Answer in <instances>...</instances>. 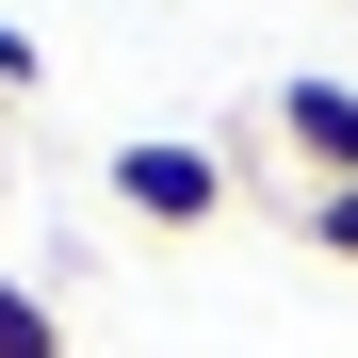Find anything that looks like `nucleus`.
Returning <instances> with one entry per match:
<instances>
[{
  "label": "nucleus",
  "instance_id": "3",
  "mask_svg": "<svg viewBox=\"0 0 358 358\" xmlns=\"http://www.w3.org/2000/svg\"><path fill=\"white\" fill-rule=\"evenodd\" d=\"M0 358H66V310H49L33 277H0Z\"/></svg>",
  "mask_w": 358,
  "mask_h": 358
},
{
  "label": "nucleus",
  "instance_id": "4",
  "mask_svg": "<svg viewBox=\"0 0 358 358\" xmlns=\"http://www.w3.org/2000/svg\"><path fill=\"white\" fill-rule=\"evenodd\" d=\"M293 228H310L326 261H358V179H310V196H293Z\"/></svg>",
  "mask_w": 358,
  "mask_h": 358
},
{
  "label": "nucleus",
  "instance_id": "1",
  "mask_svg": "<svg viewBox=\"0 0 358 358\" xmlns=\"http://www.w3.org/2000/svg\"><path fill=\"white\" fill-rule=\"evenodd\" d=\"M114 212H147V228H212V212H228V163H212L196 131H131V147H114Z\"/></svg>",
  "mask_w": 358,
  "mask_h": 358
},
{
  "label": "nucleus",
  "instance_id": "2",
  "mask_svg": "<svg viewBox=\"0 0 358 358\" xmlns=\"http://www.w3.org/2000/svg\"><path fill=\"white\" fill-rule=\"evenodd\" d=\"M277 147L310 163V179H358V82H326V66H293V82H277Z\"/></svg>",
  "mask_w": 358,
  "mask_h": 358
},
{
  "label": "nucleus",
  "instance_id": "5",
  "mask_svg": "<svg viewBox=\"0 0 358 358\" xmlns=\"http://www.w3.org/2000/svg\"><path fill=\"white\" fill-rule=\"evenodd\" d=\"M33 82H49V49H33L17 17H0V98H33Z\"/></svg>",
  "mask_w": 358,
  "mask_h": 358
}]
</instances>
